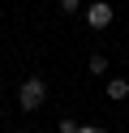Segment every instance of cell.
I'll use <instances>...</instances> for the list:
<instances>
[{"mask_svg":"<svg viewBox=\"0 0 129 133\" xmlns=\"http://www.w3.org/2000/svg\"><path fill=\"white\" fill-rule=\"evenodd\" d=\"M47 103V77H39V73H30V77L17 86V107H22L26 116L39 112V107Z\"/></svg>","mask_w":129,"mask_h":133,"instance_id":"cell-1","label":"cell"},{"mask_svg":"<svg viewBox=\"0 0 129 133\" xmlns=\"http://www.w3.org/2000/svg\"><path fill=\"white\" fill-rule=\"evenodd\" d=\"M82 17H86L90 30H108L112 22H116V9H112V0H90V4L82 9Z\"/></svg>","mask_w":129,"mask_h":133,"instance_id":"cell-2","label":"cell"},{"mask_svg":"<svg viewBox=\"0 0 129 133\" xmlns=\"http://www.w3.org/2000/svg\"><path fill=\"white\" fill-rule=\"evenodd\" d=\"M103 95H108L112 103H125V99H129V77H125V73H116V77H108V86H103Z\"/></svg>","mask_w":129,"mask_h":133,"instance_id":"cell-3","label":"cell"},{"mask_svg":"<svg viewBox=\"0 0 129 133\" xmlns=\"http://www.w3.org/2000/svg\"><path fill=\"white\" fill-rule=\"evenodd\" d=\"M86 69H90V77H108V69H112V64H108V56H103V52H95L90 60H86Z\"/></svg>","mask_w":129,"mask_h":133,"instance_id":"cell-4","label":"cell"},{"mask_svg":"<svg viewBox=\"0 0 129 133\" xmlns=\"http://www.w3.org/2000/svg\"><path fill=\"white\" fill-rule=\"evenodd\" d=\"M82 9H86L82 0H60V13H82Z\"/></svg>","mask_w":129,"mask_h":133,"instance_id":"cell-5","label":"cell"},{"mask_svg":"<svg viewBox=\"0 0 129 133\" xmlns=\"http://www.w3.org/2000/svg\"><path fill=\"white\" fill-rule=\"evenodd\" d=\"M60 133H77V120H73V116H60Z\"/></svg>","mask_w":129,"mask_h":133,"instance_id":"cell-6","label":"cell"},{"mask_svg":"<svg viewBox=\"0 0 129 133\" xmlns=\"http://www.w3.org/2000/svg\"><path fill=\"white\" fill-rule=\"evenodd\" d=\"M77 133H108L103 124H77Z\"/></svg>","mask_w":129,"mask_h":133,"instance_id":"cell-7","label":"cell"},{"mask_svg":"<svg viewBox=\"0 0 129 133\" xmlns=\"http://www.w3.org/2000/svg\"><path fill=\"white\" fill-rule=\"evenodd\" d=\"M13 133H34V129H30V124H17V129H13Z\"/></svg>","mask_w":129,"mask_h":133,"instance_id":"cell-8","label":"cell"},{"mask_svg":"<svg viewBox=\"0 0 129 133\" xmlns=\"http://www.w3.org/2000/svg\"><path fill=\"white\" fill-rule=\"evenodd\" d=\"M0 129H4V112H0Z\"/></svg>","mask_w":129,"mask_h":133,"instance_id":"cell-9","label":"cell"}]
</instances>
